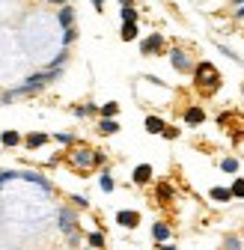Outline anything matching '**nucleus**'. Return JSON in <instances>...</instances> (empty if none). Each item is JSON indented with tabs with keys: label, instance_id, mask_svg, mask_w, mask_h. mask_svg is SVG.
<instances>
[{
	"label": "nucleus",
	"instance_id": "c756f323",
	"mask_svg": "<svg viewBox=\"0 0 244 250\" xmlns=\"http://www.w3.org/2000/svg\"><path fill=\"white\" fill-rule=\"evenodd\" d=\"M93 6H96V9L102 12V9H104V0H93Z\"/></svg>",
	"mask_w": 244,
	"mask_h": 250
},
{
	"label": "nucleus",
	"instance_id": "9d476101",
	"mask_svg": "<svg viewBox=\"0 0 244 250\" xmlns=\"http://www.w3.org/2000/svg\"><path fill=\"white\" fill-rule=\"evenodd\" d=\"M116 221H119L122 227H137V224H140V217H137V211H119V214H116Z\"/></svg>",
	"mask_w": 244,
	"mask_h": 250
},
{
	"label": "nucleus",
	"instance_id": "b1692460",
	"mask_svg": "<svg viewBox=\"0 0 244 250\" xmlns=\"http://www.w3.org/2000/svg\"><path fill=\"white\" fill-rule=\"evenodd\" d=\"M102 191H104V194H110V191H113V179H110L107 173L102 176Z\"/></svg>",
	"mask_w": 244,
	"mask_h": 250
},
{
	"label": "nucleus",
	"instance_id": "4468645a",
	"mask_svg": "<svg viewBox=\"0 0 244 250\" xmlns=\"http://www.w3.org/2000/svg\"><path fill=\"white\" fill-rule=\"evenodd\" d=\"M21 179H27V182H36L39 188H45V191H51V182H48L45 176H39V173H21Z\"/></svg>",
	"mask_w": 244,
	"mask_h": 250
},
{
	"label": "nucleus",
	"instance_id": "a878e982",
	"mask_svg": "<svg viewBox=\"0 0 244 250\" xmlns=\"http://www.w3.org/2000/svg\"><path fill=\"white\" fill-rule=\"evenodd\" d=\"M102 244H104L102 232H93V235H89V247H102Z\"/></svg>",
	"mask_w": 244,
	"mask_h": 250
},
{
	"label": "nucleus",
	"instance_id": "473e14b6",
	"mask_svg": "<svg viewBox=\"0 0 244 250\" xmlns=\"http://www.w3.org/2000/svg\"><path fill=\"white\" fill-rule=\"evenodd\" d=\"M161 250H176V247H170V244H164V247H161Z\"/></svg>",
	"mask_w": 244,
	"mask_h": 250
},
{
	"label": "nucleus",
	"instance_id": "f8f14e48",
	"mask_svg": "<svg viewBox=\"0 0 244 250\" xmlns=\"http://www.w3.org/2000/svg\"><path fill=\"white\" fill-rule=\"evenodd\" d=\"M152 238H155L158 244H164L170 238V227L167 224H155V227H152Z\"/></svg>",
	"mask_w": 244,
	"mask_h": 250
},
{
	"label": "nucleus",
	"instance_id": "2f4dec72",
	"mask_svg": "<svg viewBox=\"0 0 244 250\" xmlns=\"http://www.w3.org/2000/svg\"><path fill=\"white\" fill-rule=\"evenodd\" d=\"M119 3H122V6H131V3H134V0H119Z\"/></svg>",
	"mask_w": 244,
	"mask_h": 250
},
{
	"label": "nucleus",
	"instance_id": "dca6fc26",
	"mask_svg": "<svg viewBox=\"0 0 244 250\" xmlns=\"http://www.w3.org/2000/svg\"><path fill=\"white\" fill-rule=\"evenodd\" d=\"M99 113H102V116H104V119H113V116H116V113H119V104H116V102H107V104H104V107H102V110H99Z\"/></svg>",
	"mask_w": 244,
	"mask_h": 250
},
{
	"label": "nucleus",
	"instance_id": "72a5a7b5",
	"mask_svg": "<svg viewBox=\"0 0 244 250\" xmlns=\"http://www.w3.org/2000/svg\"><path fill=\"white\" fill-rule=\"evenodd\" d=\"M51 3H66V0H51Z\"/></svg>",
	"mask_w": 244,
	"mask_h": 250
},
{
	"label": "nucleus",
	"instance_id": "a211bd4d",
	"mask_svg": "<svg viewBox=\"0 0 244 250\" xmlns=\"http://www.w3.org/2000/svg\"><path fill=\"white\" fill-rule=\"evenodd\" d=\"M45 140H48V134H30V137H27V146H30V149H39Z\"/></svg>",
	"mask_w": 244,
	"mask_h": 250
},
{
	"label": "nucleus",
	"instance_id": "4be33fe9",
	"mask_svg": "<svg viewBox=\"0 0 244 250\" xmlns=\"http://www.w3.org/2000/svg\"><path fill=\"white\" fill-rule=\"evenodd\" d=\"M122 21H137V12H134V6H122Z\"/></svg>",
	"mask_w": 244,
	"mask_h": 250
},
{
	"label": "nucleus",
	"instance_id": "aec40b11",
	"mask_svg": "<svg viewBox=\"0 0 244 250\" xmlns=\"http://www.w3.org/2000/svg\"><path fill=\"white\" fill-rule=\"evenodd\" d=\"M75 39H78V30H75V27H66V30H63V45H72Z\"/></svg>",
	"mask_w": 244,
	"mask_h": 250
},
{
	"label": "nucleus",
	"instance_id": "c85d7f7f",
	"mask_svg": "<svg viewBox=\"0 0 244 250\" xmlns=\"http://www.w3.org/2000/svg\"><path fill=\"white\" fill-rule=\"evenodd\" d=\"M158 194H161V200H170V188H167V185H161V188H158Z\"/></svg>",
	"mask_w": 244,
	"mask_h": 250
},
{
	"label": "nucleus",
	"instance_id": "6ab92c4d",
	"mask_svg": "<svg viewBox=\"0 0 244 250\" xmlns=\"http://www.w3.org/2000/svg\"><path fill=\"white\" fill-rule=\"evenodd\" d=\"M119 131V125L113 119H102V134H116Z\"/></svg>",
	"mask_w": 244,
	"mask_h": 250
},
{
	"label": "nucleus",
	"instance_id": "412c9836",
	"mask_svg": "<svg viewBox=\"0 0 244 250\" xmlns=\"http://www.w3.org/2000/svg\"><path fill=\"white\" fill-rule=\"evenodd\" d=\"M221 170H226V173H235V170H238V161H235V158H226V161H221Z\"/></svg>",
	"mask_w": 244,
	"mask_h": 250
},
{
	"label": "nucleus",
	"instance_id": "39448f33",
	"mask_svg": "<svg viewBox=\"0 0 244 250\" xmlns=\"http://www.w3.org/2000/svg\"><path fill=\"white\" fill-rule=\"evenodd\" d=\"M57 221H60V229L63 232H75V211L72 208H60Z\"/></svg>",
	"mask_w": 244,
	"mask_h": 250
},
{
	"label": "nucleus",
	"instance_id": "5701e85b",
	"mask_svg": "<svg viewBox=\"0 0 244 250\" xmlns=\"http://www.w3.org/2000/svg\"><path fill=\"white\" fill-rule=\"evenodd\" d=\"M12 179H21V173H12V170H0V185H3V182H12Z\"/></svg>",
	"mask_w": 244,
	"mask_h": 250
},
{
	"label": "nucleus",
	"instance_id": "0eeeda50",
	"mask_svg": "<svg viewBox=\"0 0 244 250\" xmlns=\"http://www.w3.org/2000/svg\"><path fill=\"white\" fill-rule=\"evenodd\" d=\"M57 21H60V27H63V30H66V27H72V21H75V9L63 3V9L57 12Z\"/></svg>",
	"mask_w": 244,
	"mask_h": 250
},
{
	"label": "nucleus",
	"instance_id": "cd10ccee",
	"mask_svg": "<svg viewBox=\"0 0 244 250\" xmlns=\"http://www.w3.org/2000/svg\"><path fill=\"white\" fill-rule=\"evenodd\" d=\"M226 250H241V241H238L235 235H229V238H226Z\"/></svg>",
	"mask_w": 244,
	"mask_h": 250
},
{
	"label": "nucleus",
	"instance_id": "bb28decb",
	"mask_svg": "<svg viewBox=\"0 0 244 250\" xmlns=\"http://www.w3.org/2000/svg\"><path fill=\"white\" fill-rule=\"evenodd\" d=\"M63 62H66V51L54 57V62H51V69H63Z\"/></svg>",
	"mask_w": 244,
	"mask_h": 250
},
{
	"label": "nucleus",
	"instance_id": "20e7f679",
	"mask_svg": "<svg viewBox=\"0 0 244 250\" xmlns=\"http://www.w3.org/2000/svg\"><path fill=\"white\" fill-rule=\"evenodd\" d=\"M170 62H173L176 72H191V57H188L185 51H179V48L170 54Z\"/></svg>",
	"mask_w": 244,
	"mask_h": 250
},
{
	"label": "nucleus",
	"instance_id": "f3484780",
	"mask_svg": "<svg viewBox=\"0 0 244 250\" xmlns=\"http://www.w3.org/2000/svg\"><path fill=\"white\" fill-rule=\"evenodd\" d=\"M232 197V191H226V188H215V191H211V200H218V203H226Z\"/></svg>",
	"mask_w": 244,
	"mask_h": 250
},
{
	"label": "nucleus",
	"instance_id": "ddd939ff",
	"mask_svg": "<svg viewBox=\"0 0 244 250\" xmlns=\"http://www.w3.org/2000/svg\"><path fill=\"white\" fill-rule=\"evenodd\" d=\"M205 119V110H200V107H188V113H185V122L188 125H200Z\"/></svg>",
	"mask_w": 244,
	"mask_h": 250
},
{
	"label": "nucleus",
	"instance_id": "7ed1b4c3",
	"mask_svg": "<svg viewBox=\"0 0 244 250\" xmlns=\"http://www.w3.org/2000/svg\"><path fill=\"white\" fill-rule=\"evenodd\" d=\"M72 164H75L78 170H89V167L96 164V152H89V149L75 152V155H72Z\"/></svg>",
	"mask_w": 244,
	"mask_h": 250
},
{
	"label": "nucleus",
	"instance_id": "7c9ffc66",
	"mask_svg": "<svg viewBox=\"0 0 244 250\" xmlns=\"http://www.w3.org/2000/svg\"><path fill=\"white\" fill-rule=\"evenodd\" d=\"M235 18H244V3L238 6V12H235Z\"/></svg>",
	"mask_w": 244,
	"mask_h": 250
},
{
	"label": "nucleus",
	"instance_id": "393cba45",
	"mask_svg": "<svg viewBox=\"0 0 244 250\" xmlns=\"http://www.w3.org/2000/svg\"><path fill=\"white\" fill-rule=\"evenodd\" d=\"M232 197H244V179H235V185H232Z\"/></svg>",
	"mask_w": 244,
	"mask_h": 250
},
{
	"label": "nucleus",
	"instance_id": "423d86ee",
	"mask_svg": "<svg viewBox=\"0 0 244 250\" xmlns=\"http://www.w3.org/2000/svg\"><path fill=\"white\" fill-rule=\"evenodd\" d=\"M161 48H164V39H161L158 33H152V36L140 45V51H143V54H155V51H161Z\"/></svg>",
	"mask_w": 244,
	"mask_h": 250
},
{
	"label": "nucleus",
	"instance_id": "9b49d317",
	"mask_svg": "<svg viewBox=\"0 0 244 250\" xmlns=\"http://www.w3.org/2000/svg\"><path fill=\"white\" fill-rule=\"evenodd\" d=\"M122 39H125V42L137 39V21H122Z\"/></svg>",
	"mask_w": 244,
	"mask_h": 250
},
{
	"label": "nucleus",
	"instance_id": "6e6552de",
	"mask_svg": "<svg viewBox=\"0 0 244 250\" xmlns=\"http://www.w3.org/2000/svg\"><path fill=\"white\" fill-rule=\"evenodd\" d=\"M134 182H137V185H149V182H152V167H149V164H140V167L134 170Z\"/></svg>",
	"mask_w": 244,
	"mask_h": 250
},
{
	"label": "nucleus",
	"instance_id": "2eb2a0df",
	"mask_svg": "<svg viewBox=\"0 0 244 250\" xmlns=\"http://www.w3.org/2000/svg\"><path fill=\"white\" fill-rule=\"evenodd\" d=\"M0 143H3V146H18L21 137H18L15 131H3V134H0Z\"/></svg>",
	"mask_w": 244,
	"mask_h": 250
},
{
	"label": "nucleus",
	"instance_id": "1a4fd4ad",
	"mask_svg": "<svg viewBox=\"0 0 244 250\" xmlns=\"http://www.w3.org/2000/svg\"><path fill=\"white\" fill-rule=\"evenodd\" d=\"M164 128H167V125L158 116H146V131L149 134H164Z\"/></svg>",
	"mask_w": 244,
	"mask_h": 250
},
{
	"label": "nucleus",
	"instance_id": "f257e3e1",
	"mask_svg": "<svg viewBox=\"0 0 244 250\" xmlns=\"http://www.w3.org/2000/svg\"><path fill=\"white\" fill-rule=\"evenodd\" d=\"M57 75H60V69H48V72H39V75H33V78H27L18 89H12V92H6V102L9 99H18V96H27V92H36V89H42L45 83H51V81H57Z\"/></svg>",
	"mask_w": 244,
	"mask_h": 250
},
{
	"label": "nucleus",
	"instance_id": "f03ea898",
	"mask_svg": "<svg viewBox=\"0 0 244 250\" xmlns=\"http://www.w3.org/2000/svg\"><path fill=\"white\" fill-rule=\"evenodd\" d=\"M197 86H200L203 92H205V89H208V92H215V89L221 86V75L211 69L208 62H200V69H197Z\"/></svg>",
	"mask_w": 244,
	"mask_h": 250
}]
</instances>
